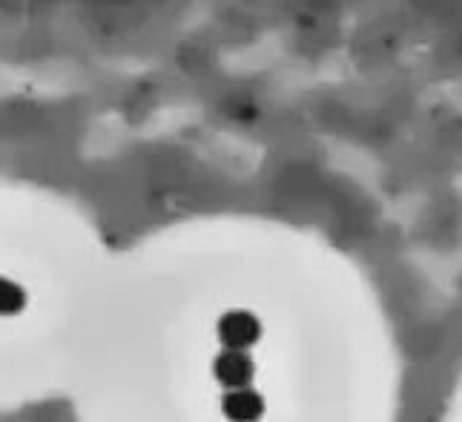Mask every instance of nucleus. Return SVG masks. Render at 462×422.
<instances>
[{"mask_svg": "<svg viewBox=\"0 0 462 422\" xmlns=\"http://www.w3.org/2000/svg\"><path fill=\"white\" fill-rule=\"evenodd\" d=\"M113 248L78 199L0 178V419L63 402Z\"/></svg>", "mask_w": 462, "mask_h": 422, "instance_id": "obj_2", "label": "nucleus"}, {"mask_svg": "<svg viewBox=\"0 0 462 422\" xmlns=\"http://www.w3.org/2000/svg\"><path fill=\"white\" fill-rule=\"evenodd\" d=\"M305 282L288 239L230 210L116 245L75 345L72 422H308Z\"/></svg>", "mask_w": 462, "mask_h": 422, "instance_id": "obj_1", "label": "nucleus"}]
</instances>
